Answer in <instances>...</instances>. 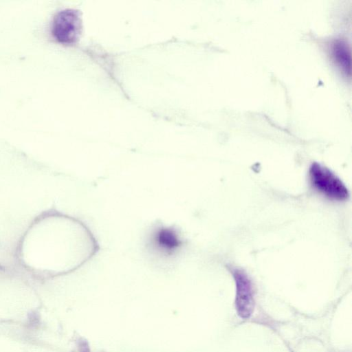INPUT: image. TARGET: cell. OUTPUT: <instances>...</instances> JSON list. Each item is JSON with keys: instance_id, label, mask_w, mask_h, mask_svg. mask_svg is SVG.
I'll use <instances>...</instances> for the list:
<instances>
[{"instance_id": "6da1fadb", "label": "cell", "mask_w": 352, "mask_h": 352, "mask_svg": "<svg viewBox=\"0 0 352 352\" xmlns=\"http://www.w3.org/2000/svg\"><path fill=\"white\" fill-rule=\"evenodd\" d=\"M309 175L314 188L329 199L343 201L349 197L344 184L326 166L314 162L309 167Z\"/></svg>"}, {"instance_id": "7a4b0ae2", "label": "cell", "mask_w": 352, "mask_h": 352, "mask_svg": "<svg viewBox=\"0 0 352 352\" xmlns=\"http://www.w3.org/2000/svg\"><path fill=\"white\" fill-rule=\"evenodd\" d=\"M230 271L236 286L234 303L237 314L243 319H248L251 316L254 307L252 281L248 274L241 269L232 267Z\"/></svg>"}, {"instance_id": "3957f363", "label": "cell", "mask_w": 352, "mask_h": 352, "mask_svg": "<svg viewBox=\"0 0 352 352\" xmlns=\"http://www.w3.org/2000/svg\"><path fill=\"white\" fill-rule=\"evenodd\" d=\"M80 19L78 12L74 10H62L54 16L52 33L60 43L71 44L76 41L80 32Z\"/></svg>"}, {"instance_id": "277c9868", "label": "cell", "mask_w": 352, "mask_h": 352, "mask_svg": "<svg viewBox=\"0 0 352 352\" xmlns=\"http://www.w3.org/2000/svg\"><path fill=\"white\" fill-rule=\"evenodd\" d=\"M333 60L340 70L348 76L351 75V54L348 45L344 41L336 40L331 45Z\"/></svg>"}, {"instance_id": "5b68a950", "label": "cell", "mask_w": 352, "mask_h": 352, "mask_svg": "<svg viewBox=\"0 0 352 352\" xmlns=\"http://www.w3.org/2000/svg\"><path fill=\"white\" fill-rule=\"evenodd\" d=\"M158 244L166 250H171L178 246L179 241L172 230L167 228L161 230L157 234Z\"/></svg>"}]
</instances>
